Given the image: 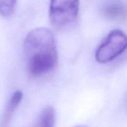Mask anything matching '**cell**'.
<instances>
[{"mask_svg":"<svg viewBox=\"0 0 127 127\" xmlns=\"http://www.w3.org/2000/svg\"><path fill=\"white\" fill-rule=\"evenodd\" d=\"M22 97H23V94L21 91H16L13 94L12 97H10L7 103L6 110L1 119L0 127H8L12 115H13L16 109L19 106V103H21L22 100Z\"/></svg>","mask_w":127,"mask_h":127,"instance_id":"obj_4","label":"cell"},{"mask_svg":"<svg viewBox=\"0 0 127 127\" xmlns=\"http://www.w3.org/2000/svg\"><path fill=\"white\" fill-rule=\"evenodd\" d=\"M124 106H125L126 109L127 110V95H126V97H125V100H124Z\"/></svg>","mask_w":127,"mask_h":127,"instance_id":"obj_8","label":"cell"},{"mask_svg":"<svg viewBox=\"0 0 127 127\" xmlns=\"http://www.w3.org/2000/svg\"><path fill=\"white\" fill-rule=\"evenodd\" d=\"M127 49V36L121 30L115 29L106 36L95 52L100 63H107L122 54Z\"/></svg>","mask_w":127,"mask_h":127,"instance_id":"obj_3","label":"cell"},{"mask_svg":"<svg viewBox=\"0 0 127 127\" xmlns=\"http://www.w3.org/2000/svg\"><path fill=\"white\" fill-rule=\"evenodd\" d=\"M23 51L28 72L33 77L48 74L57 65L56 40L48 28H37L31 31L25 38Z\"/></svg>","mask_w":127,"mask_h":127,"instance_id":"obj_1","label":"cell"},{"mask_svg":"<svg viewBox=\"0 0 127 127\" xmlns=\"http://www.w3.org/2000/svg\"><path fill=\"white\" fill-rule=\"evenodd\" d=\"M103 12L109 19L121 20L127 17V6L123 3H112L105 7Z\"/></svg>","mask_w":127,"mask_h":127,"instance_id":"obj_5","label":"cell"},{"mask_svg":"<svg viewBox=\"0 0 127 127\" xmlns=\"http://www.w3.org/2000/svg\"><path fill=\"white\" fill-rule=\"evenodd\" d=\"M80 0H51L49 18L52 25L58 29L72 24L79 13Z\"/></svg>","mask_w":127,"mask_h":127,"instance_id":"obj_2","label":"cell"},{"mask_svg":"<svg viewBox=\"0 0 127 127\" xmlns=\"http://www.w3.org/2000/svg\"><path fill=\"white\" fill-rule=\"evenodd\" d=\"M55 124V112L51 106L44 108L36 121L35 127H54Z\"/></svg>","mask_w":127,"mask_h":127,"instance_id":"obj_6","label":"cell"},{"mask_svg":"<svg viewBox=\"0 0 127 127\" xmlns=\"http://www.w3.org/2000/svg\"><path fill=\"white\" fill-rule=\"evenodd\" d=\"M16 0H0V14L7 17L10 16L16 7Z\"/></svg>","mask_w":127,"mask_h":127,"instance_id":"obj_7","label":"cell"}]
</instances>
